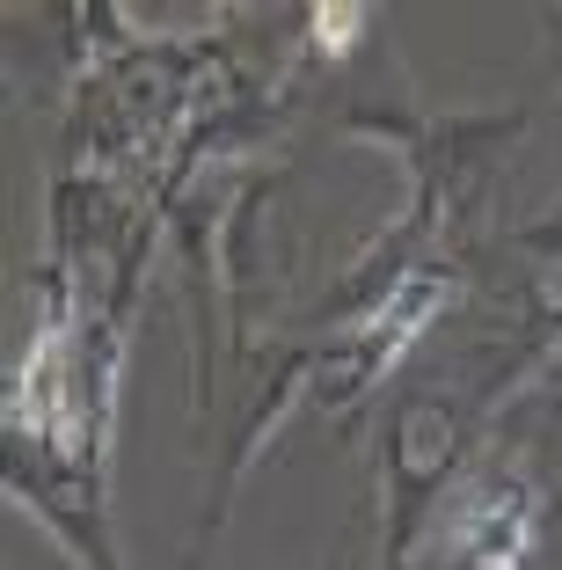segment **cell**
Listing matches in <instances>:
<instances>
[{
  "label": "cell",
  "mask_w": 562,
  "mask_h": 570,
  "mask_svg": "<svg viewBox=\"0 0 562 570\" xmlns=\"http://www.w3.org/2000/svg\"><path fill=\"white\" fill-rule=\"evenodd\" d=\"M533 490L519 475H475V483L453 498L446 520V549L467 570H519L533 549Z\"/></svg>",
  "instance_id": "1"
},
{
  "label": "cell",
  "mask_w": 562,
  "mask_h": 570,
  "mask_svg": "<svg viewBox=\"0 0 562 570\" xmlns=\"http://www.w3.org/2000/svg\"><path fill=\"white\" fill-rule=\"evenodd\" d=\"M446 301H453V278H446V271H416V278H402L395 293L381 301V315L365 322L358 352H351V381H373V373H381L395 352H410L416 330H424V322L438 315Z\"/></svg>",
  "instance_id": "2"
}]
</instances>
